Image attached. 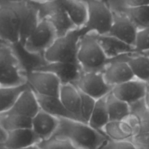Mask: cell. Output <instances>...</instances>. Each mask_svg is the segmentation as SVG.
I'll list each match as a JSON object with an SVG mask.
<instances>
[{
    "instance_id": "8",
    "label": "cell",
    "mask_w": 149,
    "mask_h": 149,
    "mask_svg": "<svg viewBox=\"0 0 149 149\" xmlns=\"http://www.w3.org/2000/svg\"><path fill=\"white\" fill-rule=\"evenodd\" d=\"M58 37L52 23L46 19H40L39 23L29 35L22 47L31 55L41 56L52 45Z\"/></svg>"
},
{
    "instance_id": "2",
    "label": "cell",
    "mask_w": 149,
    "mask_h": 149,
    "mask_svg": "<svg viewBox=\"0 0 149 149\" xmlns=\"http://www.w3.org/2000/svg\"><path fill=\"white\" fill-rule=\"evenodd\" d=\"M87 33L85 28L74 29L66 34L58 37L50 47L42 55L45 62L78 64L79 43L81 37Z\"/></svg>"
},
{
    "instance_id": "24",
    "label": "cell",
    "mask_w": 149,
    "mask_h": 149,
    "mask_svg": "<svg viewBox=\"0 0 149 149\" xmlns=\"http://www.w3.org/2000/svg\"><path fill=\"white\" fill-rule=\"evenodd\" d=\"M36 95L40 109L58 118H71L77 120L64 107L59 97Z\"/></svg>"
},
{
    "instance_id": "7",
    "label": "cell",
    "mask_w": 149,
    "mask_h": 149,
    "mask_svg": "<svg viewBox=\"0 0 149 149\" xmlns=\"http://www.w3.org/2000/svg\"><path fill=\"white\" fill-rule=\"evenodd\" d=\"M33 2L39 9L40 19H46L49 20L55 28L58 37L63 36L70 31L77 29L64 10L61 0Z\"/></svg>"
},
{
    "instance_id": "6",
    "label": "cell",
    "mask_w": 149,
    "mask_h": 149,
    "mask_svg": "<svg viewBox=\"0 0 149 149\" xmlns=\"http://www.w3.org/2000/svg\"><path fill=\"white\" fill-rule=\"evenodd\" d=\"M87 5L88 15L84 28L88 32L108 34L113 20L111 7L103 0H84Z\"/></svg>"
},
{
    "instance_id": "12",
    "label": "cell",
    "mask_w": 149,
    "mask_h": 149,
    "mask_svg": "<svg viewBox=\"0 0 149 149\" xmlns=\"http://www.w3.org/2000/svg\"><path fill=\"white\" fill-rule=\"evenodd\" d=\"M32 70L49 72L55 74L60 80L61 84H74L82 73L79 64L71 63L45 62L38 64Z\"/></svg>"
},
{
    "instance_id": "39",
    "label": "cell",
    "mask_w": 149,
    "mask_h": 149,
    "mask_svg": "<svg viewBox=\"0 0 149 149\" xmlns=\"http://www.w3.org/2000/svg\"><path fill=\"white\" fill-rule=\"evenodd\" d=\"M0 149H9L7 146L4 145L2 143H0Z\"/></svg>"
},
{
    "instance_id": "10",
    "label": "cell",
    "mask_w": 149,
    "mask_h": 149,
    "mask_svg": "<svg viewBox=\"0 0 149 149\" xmlns=\"http://www.w3.org/2000/svg\"><path fill=\"white\" fill-rule=\"evenodd\" d=\"M74 85L81 92L96 100L107 96L113 89L106 81L102 72H82Z\"/></svg>"
},
{
    "instance_id": "44",
    "label": "cell",
    "mask_w": 149,
    "mask_h": 149,
    "mask_svg": "<svg viewBox=\"0 0 149 149\" xmlns=\"http://www.w3.org/2000/svg\"><path fill=\"white\" fill-rule=\"evenodd\" d=\"M146 54H147V55H149V52H148V53H146Z\"/></svg>"
},
{
    "instance_id": "5",
    "label": "cell",
    "mask_w": 149,
    "mask_h": 149,
    "mask_svg": "<svg viewBox=\"0 0 149 149\" xmlns=\"http://www.w3.org/2000/svg\"><path fill=\"white\" fill-rule=\"evenodd\" d=\"M20 13L16 0H0V39L10 45L19 43Z\"/></svg>"
},
{
    "instance_id": "15",
    "label": "cell",
    "mask_w": 149,
    "mask_h": 149,
    "mask_svg": "<svg viewBox=\"0 0 149 149\" xmlns=\"http://www.w3.org/2000/svg\"><path fill=\"white\" fill-rule=\"evenodd\" d=\"M146 91L147 83L135 78L113 86L111 93L118 99L131 105L143 100Z\"/></svg>"
},
{
    "instance_id": "3",
    "label": "cell",
    "mask_w": 149,
    "mask_h": 149,
    "mask_svg": "<svg viewBox=\"0 0 149 149\" xmlns=\"http://www.w3.org/2000/svg\"><path fill=\"white\" fill-rule=\"evenodd\" d=\"M77 60L83 72H103L110 61L93 32L80 38Z\"/></svg>"
},
{
    "instance_id": "17",
    "label": "cell",
    "mask_w": 149,
    "mask_h": 149,
    "mask_svg": "<svg viewBox=\"0 0 149 149\" xmlns=\"http://www.w3.org/2000/svg\"><path fill=\"white\" fill-rule=\"evenodd\" d=\"M59 118L40 109L32 118L31 129L41 140H48L55 134L59 126Z\"/></svg>"
},
{
    "instance_id": "42",
    "label": "cell",
    "mask_w": 149,
    "mask_h": 149,
    "mask_svg": "<svg viewBox=\"0 0 149 149\" xmlns=\"http://www.w3.org/2000/svg\"><path fill=\"white\" fill-rule=\"evenodd\" d=\"M105 1H106L107 4H109V5H110V0H105Z\"/></svg>"
},
{
    "instance_id": "34",
    "label": "cell",
    "mask_w": 149,
    "mask_h": 149,
    "mask_svg": "<svg viewBox=\"0 0 149 149\" xmlns=\"http://www.w3.org/2000/svg\"><path fill=\"white\" fill-rule=\"evenodd\" d=\"M137 149H149V131L137 134L132 140Z\"/></svg>"
},
{
    "instance_id": "22",
    "label": "cell",
    "mask_w": 149,
    "mask_h": 149,
    "mask_svg": "<svg viewBox=\"0 0 149 149\" xmlns=\"http://www.w3.org/2000/svg\"><path fill=\"white\" fill-rule=\"evenodd\" d=\"M61 2L75 27L84 28L88 15L87 3L84 0H61Z\"/></svg>"
},
{
    "instance_id": "20",
    "label": "cell",
    "mask_w": 149,
    "mask_h": 149,
    "mask_svg": "<svg viewBox=\"0 0 149 149\" xmlns=\"http://www.w3.org/2000/svg\"><path fill=\"white\" fill-rule=\"evenodd\" d=\"M59 98L67 110L72 114L78 121L80 118L81 95L77 86L74 84H64L61 86Z\"/></svg>"
},
{
    "instance_id": "25",
    "label": "cell",
    "mask_w": 149,
    "mask_h": 149,
    "mask_svg": "<svg viewBox=\"0 0 149 149\" xmlns=\"http://www.w3.org/2000/svg\"><path fill=\"white\" fill-rule=\"evenodd\" d=\"M28 83L15 86H0V115L8 112L19 96L29 88Z\"/></svg>"
},
{
    "instance_id": "30",
    "label": "cell",
    "mask_w": 149,
    "mask_h": 149,
    "mask_svg": "<svg viewBox=\"0 0 149 149\" xmlns=\"http://www.w3.org/2000/svg\"><path fill=\"white\" fill-rule=\"evenodd\" d=\"M80 95H81V106H80V118L82 122L88 124L91 114L94 109L95 105L96 99L91 97L89 95L83 93L81 91Z\"/></svg>"
},
{
    "instance_id": "43",
    "label": "cell",
    "mask_w": 149,
    "mask_h": 149,
    "mask_svg": "<svg viewBox=\"0 0 149 149\" xmlns=\"http://www.w3.org/2000/svg\"><path fill=\"white\" fill-rule=\"evenodd\" d=\"M33 1H44V0H31Z\"/></svg>"
},
{
    "instance_id": "26",
    "label": "cell",
    "mask_w": 149,
    "mask_h": 149,
    "mask_svg": "<svg viewBox=\"0 0 149 149\" xmlns=\"http://www.w3.org/2000/svg\"><path fill=\"white\" fill-rule=\"evenodd\" d=\"M106 104L110 121H125L131 115L130 105L118 99L111 92L106 96Z\"/></svg>"
},
{
    "instance_id": "1",
    "label": "cell",
    "mask_w": 149,
    "mask_h": 149,
    "mask_svg": "<svg viewBox=\"0 0 149 149\" xmlns=\"http://www.w3.org/2000/svg\"><path fill=\"white\" fill-rule=\"evenodd\" d=\"M59 121L52 137L69 140L79 149H100L109 140L104 133L82 121L65 118H59Z\"/></svg>"
},
{
    "instance_id": "33",
    "label": "cell",
    "mask_w": 149,
    "mask_h": 149,
    "mask_svg": "<svg viewBox=\"0 0 149 149\" xmlns=\"http://www.w3.org/2000/svg\"><path fill=\"white\" fill-rule=\"evenodd\" d=\"M100 149H137L132 141H114L108 140Z\"/></svg>"
},
{
    "instance_id": "14",
    "label": "cell",
    "mask_w": 149,
    "mask_h": 149,
    "mask_svg": "<svg viewBox=\"0 0 149 149\" xmlns=\"http://www.w3.org/2000/svg\"><path fill=\"white\" fill-rule=\"evenodd\" d=\"M112 10L113 13V20L108 34L135 47L138 29L126 15L117 10Z\"/></svg>"
},
{
    "instance_id": "36",
    "label": "cell",
    "mask_w": 149,
    "mask_h": 149,
    "mask_svg": "<svg viewBox=\"0 0 149 149\" xmlns=\"http://www.w3.org/2000/svg\"><path fill=\"white\" fill-rule=\"evenodd\" d=\"M145 101V104L146 105L147 108L149 110V82L147 83V91H146V97L144 99Z\"/></svg>"
},
{
    "instance_id": "28",
    "label": "cell",
    "mask_w": 149,
    "mask_h": 149,
    "mask_svg": "<svg viewBox=\"0 0 149 149\" xmlns=\"http://www.w3.org/2000/svg\"><path fill=\"white\" fill-rule=\"evenodd\" d=\"M126 15L139 29L149 27V4L134 7H118L112 9Z\"/></svg>"
},
{
    "instance_id": "18",
    "label": "cell",
    "mask_w": 149,
    "mask_h": 149,
    "mask_svg": "<svg viewBox=\"0 0 149 149\" xmlns=\"http://www.w3.org/2000/svg\"><path fill=\"white\" fill-rule=\"evenodd\" d=\"M94 34L105 54L109 59H113L125 54L136 52L135 47L123 42L118 38L109 34Z\"/></svg>"
},
{
    "instance_id": "9",
    "label": "cell",
    "mask_w": 149,
    "mask_h": 149,
    "mask_svg": "<svg viewBox=\"0 0 149 149\" xmlns=\"http://www.w3.org/2000/svg\"><path fill=\"white\" fill-rule=\"evenodd\" d=\"M26 81L36 94L59 97L62 84L52 73L31 70L26 72Z\"/></svg>"
},
{
    "instance_id": "4",
    "label": "cell",
    "mask_w": 149,
    "mask_h": 149,
    "mask_svg": "<svg viewBox=\"0 0 149 149\" xmlns=\"http://www.w3.org/2000/svg\"><path fill=\"white\" fill-rule=\"evenodd\" d=\"M26 82V72L12 45L0 46V86H19Z\"/></svg>"
},
{
    "instance_id": "38",
    "label": "cell",
    "mask_w": 149,
    "mask_h": 149,
    "mask_svg": "<svg viewBox=\"0 0 149 149\" xmlns=\"http://www.w3.org/2000/svg\"><path fill=\"white\" fill-rule=\"evenodd\" d=\"M22 149H42V148H41L40 146H39V145L36 144V145H33L29 146V147L24 148H22Z\"/></svg>"
},
{
    "instance_id": "13",
    "label": "cell",
    "mask_w": 149,
    "mask_h": 149,
    "mask_svg": "<svg viewBox=\"0 0 149 149\" xmlns=\"http://www.w3.org/2000/svg\"><path fill=\"white\" fill-rule=\"evenodd\" d=\"M102 72L106 81L112 87L135 78L124 55L110 59Z\"/></svg>"
},
{
    "instance_id": "35",
    "label": "cell",
    "mask_w": 149,
    "mask_h": 149,
    "mask_svg": "<svg viewBox=\"0 0 149 149\" xmlns=\"http://www.w3.org/2000/svg\"><path fill=\"white\" fill-rule=\"evenodd\" d=\"M148 4L149 0H122V4L118 7H134Z\"/></svg>"
},
{
    "instance_id": "37",
    "label": "cell",
    "mask_w": 149,
    "mask_h": 149,
    "mask_svg": "<svg viewBox=\"0 0 149 149\" xmlns=\"http://www.w3.org/2000/svg\"><path fill=\"white\" fill-rule=\"evenodd\" d=\"M6 132L0 127V143H3L5 139Z\"/></svg>"
},
{
    "instance_id": "21",
    "label": "cell",
    "mask_w": 149,
    "mask_h": 149,
    "mask_svg": "<svg viewBox=\"0 0 149 149\" xmlns=\"http://www.w3.org/2000/svg\"><path fill=\"white\" fill-rule=\"evenodd\" d=\"M103 133L109 140L114 141H132L137 134L134 127L127 120L109 121L104 127Z\"/></svg>"
},
{
    "instance_id": "40",
    "label": "cell",
    "mask_w": 149,
    "mask_h": 149,
    "mask_svg": "<svg viewBox=\"0 0 149 149\" xmlns=\"http://www.w3.org/2000/svg\"><path fill=\"white\" fill-rule=\"evenodd\" d=\"M0 45H7V44L6 43V42H4L3 40H1V39H0Z\"/></svg>"
},
{
    "instance_id": "41",
    "label": "cell",
    "mask_w": 149,
    "mask_h": 149,
    "mask_svg": "<svg viewBox=\"0 0 149 149\" xmlns=\"http://www.w3.org/2000/svg\"><path fill=\"white\" fill-rule=\"evenodd\" d=\"M45 1H59V0H44Z\"/></svg>"
},
{
    "instance_id": "31",
    "label": "cell",
    "mask_w": 149,
    "mask_h": 149,
    "mask_svg": "<svg viewBox=\"0 0 149 149\" xmlns=\"http://www.w3.org/2000/svg\"><path fill=\"white\" fill-rule=\"evenodd\" d=\"M42 149H79L69 140L52 137L48 140H42L38 143Z\"/></svg>"
},
{
    "instance_id": "19",
    "label": "cell",
    "mask_w": 149,
    "mask_h": 149,
    "mask_svg": "<svg viewBox=\"0 0 149 149\" xmlns=\"http://www.w3.org/2000/svg\"><path fill=\"white\" fill-rule=\"evenodd\" d=\"M39 110L36 93L29 87L20 94L13 108L7 112L33 118Z\"/></svg>"
},
{
    "instance_id": "23",
    "label": "cell",
    "mask_w": 149,
    "mask_h": 149,
    "mask_svg": "<svg viewBox=\"0 0 149 149\" xmlns=\"http://www.w3.org/2000/svg\"><path fill=\"white\" fill-rule=\"evenodd\" d=\"M135 77L138 80L149 82V55L141 53H131L124 55Z\"/></svg>"
},
{
    "instance_id": "16",
    "label": "cell",
    "mask_w": 149,
    "mask_h": 149,
    "mask_svg": "<svg viewBox=\"0 0 149 149\" xmlns=\"http://www.w3.org/2000/svg\"><path fill=\"white\" fill-rule=\"evenodd\" d=\"M42 141L31 128L20 129L6 132L3 144L9 149H22Z\"/></svg>"
},
{
    "instance_id": "29",
    "label": "cell",
    "mask_w": 149,
    "mask_h": 149,
    "mask_svg": "<svg viewBox=\"0 0 149 149\" xmlns=\"http://www.w3.org/2000/svg\"><path fill=\"white\" fill-rule=\"evenodd\" d=\"M0 127L5 132L32 127V118L5 112L0 115Z\"/></svg>"
},
{
    "instance_id": "32",
    "label": "cell",
    "mask_w": 149,
    "mask_h": 149,
    "mask_svg": "<svg viewBox=\"0 0 149 149\" xmlns=\"http://www.w3.org/2000/svg\"><path fill=\"white\" fill-rule=\"evenodd\" d=\"M136 52L146 53L149 52V27L139 29L135 43Z\"/></svg>"
},
{
    "instance_id": "27",
    "label": "cell",
    "mask_w": 149,
    "mask_h": 149,
    "mask_svg": "<svg viewBox=\"0 0 149 149\" xmlns=\"http://www.w3.org/2000/svg\"><path fill=\"white\" fill-rule=\"evenodd\" d=\"M109 121L110 119L108 112L106 96L105 97L96 100L88 124L95 129L103 133L104 127Z\"/></svg>"
},
{
    "instance_id": "11",
    "label": "cell",
    "mask_w": 149,
    "mask_h": 149,
    "mask_svg": "<svg viewBox=\"0 0 149 149\" xmlns=\"http://www.w3.org/2000/svg\"><path fill=\"white\" fill-rule=\"evenodd\" d=\"M20 15V40L19 45L23 46L29 35L32 33L40 20L37 6L31 0H16Z\"/></svg>"
},
{
    "instance_id": "45",
    "label": "cell",
    "mask_w": 149,
    "mask_h": 149,
    "mask_svg": "<svg viewBox=\"0 0 149 149\" xmlns=\"http://www.w3.org/2000/svg\"><path fill=\"white\" fill-rule=\"evenodd\" d=\"M1 45H0V46H1Z\"/></svg>"
}]
</instances>
